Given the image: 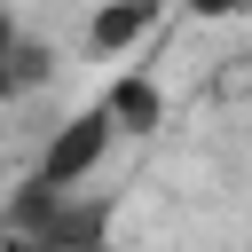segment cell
Here are the masks:
<instances>
[{"label": "cell", "mask_w": 252, "mask_h": 252, "mask_svg": "<svg viewBox=\"0 0 252 252\" xmlns=\"http://www.w3.org/2000/svg\"><path fill=\"white\" fill-rule=\"evenodd\" d=\"M110 142H118V118H110V102H87V110H71V118L47 134V150H39L32 181H39V189H87V181L102 173Z\"/></svg>", "instance_id": "cell-1"}, {"label": "cell", "mask_w": 252, "mask_h": 252, "mask_svg": "<svg viewBox=\"0 0 252 252\" xmlns=\"http://www.w3.org/2000/svg\"><path fill=\"white\" fill-rule=\"evenodd\" d=\"M47 39H32L24 32V16H16V0H0V102H16V94H32L39 79H47Z\"/></svg>", "instance_id": "cell-2"}, {"label": "cell", "mask_w": 252, "mask_h": 252, "mask_svg": "<svg viewBox=\"0 0 252 252\" xmlns=\"http://www.w3.org/2000/svg\"><path fill=\"white\" fill-rule=\"evenodd\" d=\"M150 24H158V0H102L94 24H87V47H94V55H126Z\"/></svg>", "instance_id": "cell-3"}, {"label": "cell", "mask_w": 252, "mask_h": 252, "mask_svg": "<svg viewBox=\"0 0 252 252\" xmlns=\"http://www.w3.org/2000/svg\"><path fill=\"white\" fill-rule=\"evenodd\" d=\"M110 118H118V134H150L158 126V87L142 79V71H126V79H110Z\"/></svg>", "instance_id": "cell-4"}, {"label": "cell", "mask_w": 252, "mask_h": 252, "mask_svg": "<svg viewBox=\"0 0 252 252\" xmlns=\"http://www.w3.org/2000/svg\"><path fill=\"white\" fill-rule=\"evenodd\" d=\"M252 0H189V16H244Z\"/></svg>", "instance_id": "cell-5"}, {"label": "cell", "mask_w": 252, "mask_h": 252, "mask_svg": "<svg viewBox=\"0 0 252 252\" xmlns=\"http://www.w3.org/2000/svg\"><path fill=\"white\" fill-rule=\"evenodd\" d=\"M0 252H55V244H32V236H8Z\"/></svg>", "instance_id": "cell-6"}]
</instances>
